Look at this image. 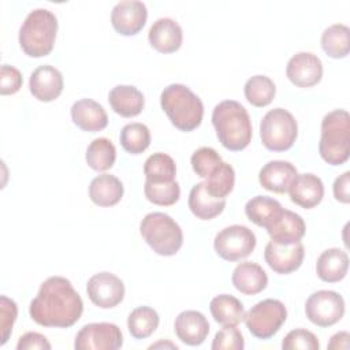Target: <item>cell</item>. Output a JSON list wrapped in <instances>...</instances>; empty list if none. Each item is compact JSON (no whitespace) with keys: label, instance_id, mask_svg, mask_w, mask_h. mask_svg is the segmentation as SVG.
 Here are the masks:
<instances>
[{"label":"cell","instance_id":"obj_32","mask_svg":"<svg viewBox=\"0 0 350 350\" xmlns=\"http://www.w3.org/2000/svg\"><path fill=\"white\" fill-rule=\"evenodd\" d=\"M349 27L343 23H334L321 34V48L332 59H343L349 55Z\"/></svg>","mask_w":350,"mask_h":350},{"label":"cell","instance_id":"obj_40","mask_svg":"<svg viewBox=\"0 0 350 350\" xmlns=\"http://www.w3.org/2000/svg\"><path fill=\"white\" fill-rule=\"evenodd\" d=\"M320 343L316 335L305 328L290 331L282 340L283 350H319Z\"/></svg>","mask_w":350,"mask_h":350},{"label":"cell","instance_id":"obj_7","mask_svg":"<svg viewBox=\"0 0 350 350\" xmlns=\"http://www.w3.org/2000/svg\"><path fill=\"white\" fill-rule=\"evenodd\" d=\"M298 137V124L291 112L284 108L269 109L260 122L262 145L272 152L288 150Z\"/></svg>","mask_w":350,"mask_h":350},{"label":"cell","instance_id":"obj_12","mask_svg":"<svg viewBox=\"0 0 350 350\" xmlns=\"http://www.w3.org/2000/svg\"><path fill=\"white\" fill-rule=\"evenodd\" d=\"M89 299L101 309H112L118 306L124 298V283L112 272L94 273L86 284Z\"/></svg>","mask_w":350,"mask_h":350},{"label":"cell","instance_id":"obj_35","mask_svg":"<svg viewBox=\"0 0 350 350\" xmlns=\"http://www.w3.org/2000/svg\"><path fill=\"white\" fill-rule=\"evenodd\" d=\"M119 141L122 148L130 154H141L150 145V130L146 124L133 122L123 126Z\"/></svg>","mask_w":350,"mask_h":350},{"label":"cell","instance_id":"obj_45","mask_svg":"<svg viewBox=\"0 0 350 350\" xmlns=\"http://www.w3.org/2000/svg\"><path fill=\"white\" fill-rule=\"evenodd\" d=\"M350 335L347 331H339L331 336L328 342V349H349Z\"/></svg>","mask_w":350,"mask_h":350},{"label":"cell","instance_id":"obj_5","mask_svg":"<svg viewBox=\"0 0 350 350\" xmlns=\"http://www.w3.org/2000/svg\"><path fill=\"white\" fill-rule=\"evenodd\" d=\"M319 153L329 165H342L350 156V115L346 109H334L321 120Z\"/></svg>","mask_w":350,"mask_h":350},{"label":"cell","instance_id":"obj_42","mask_svg":"<svg viewBox=\"0 0 350 350\" xmlns=\"http://www.w3.org/2000/svg\"><path fill=\"white\" fill-rule=\"evenodd\" d=\"M23 78L21 71L10 64H3L0 68V93L3 96L15 94L22 88Z\"/></svg>","mask_w":350,"mask_h":350},{"label":"cell","instance_id":"obj_36","mask_svg":"<svg viewBox=\"0 0 350 350\" xmlns=\"http://www.w3.org/2000/svg\"><path fill=\"white\" fill-rule=\"evenodd\" d=\"M235 171L231 164L221 161L205 179L208 193L216 198H226L234 189Z\"/></svg>","mask_w":350,"mask_h":350},{"label":"cell","instance_id":"obj_28","mask_svg":"<svg viewBox=\"0 0 350 350\" xmlns=\"http://www.w3.org/2000/svg\"><path fill=\"white\" fill-rule=\"evenodd\" d=\"M213 320L221 325H238L245 317L243 304L234 295L219 294L209 302Z\"/></svg>","mask_w":350,"mask_h":350},{"label":"cell","instance_id":"obj_16","mask_svg":"<svg viewBox=\"0 0 350 350\" xmlns=\"http://www.w3.org/2000/svg\"><path fill=\"white\" fill-rule=\"evenodd\" d=\"M64 88L63 74L51 64L37 67L29 78V89L34 98L42 103L56 100Z\"/></svg>","mask_w":350,"mask_h":350},{"label":"cell","instance_id":"obj_13","mask_svg":"<svg viewBox=\"0 0 350 350\" xmlns=\"http://www.w3.org/2000/svg\"><path fill=\"white\" fill-rule=\"evenodd\" d=\"M148 8L139 0H123L113 5L111 11V23L116 33L122 36H135L145 26Z\"/></svg>","mask_w":350,"mask_h":350},{"label":"cell","instance_id":"obj_15","mask_svg":"<svg viewBox=\"0 0 350 350\" xmlns=\"http://www.w3.org/2000/svg\"><path fill=\"white\" fill-rule=\"evenodd\" d=\"M286 75L298 88H312L323 78V63L312 52H298L287 62Z\"/></svg>","mask_w":350,"mask_h":350},{"label":"cell","instance_id":"obj_8","mask_svg":"<svg viewBox=\"0 0 350 350\" xmlns=\"http://www.w3.org/2000/svg\"><path fill=\"white\" fill-rule=\"evenodd\" d=\"M287 309L284 304L275 298H267L252 306L243 317L246 328L257 339L272 338L284 324Z\"/></svg>","mask_w":350,"mask_h":350},{"label":"cell","instance_id":"obj_39","mask_svg":"<svg viewBox=\"0 0 350 350\" xmlns=\"http://www.w3.org/2000/svg\"><path fill=\"white\" fill-rule=\"evenodd\" d=\"M245 347V340L242 332L237 325H223L212 340V350H242Z\"/></svg>","mask_w":350,"mask_h":350},{"label":"cell","instance_id":"obj_20","mask_svg":"<svg viewBox=\"0 0 350 350\" xmlns=\"http://www.w3.org/2000/svg\"><path fill=\"white\" fill-rule=\"evenodd\" d=\"M70 113L72 123L88 133L101 131L108 124V115L104 107L92 98H81L75 101L71 105Z\"/></svg>","mask_w":350,"mask_h":350},{"label":"cell","instance_id":"obj_23","mask_svg":"<svg viewBox=\"0 0 350 350\" xmlns=\"http://www.w3.org/2000/svg\"><path fill=\"white\" fill-rule=\"evenodd\" d=\"M231 282L239 293L256 295L268 286V275L257 262L243 261L234 268Z\"/></svg>","mask_w":350,"mask_h":350},{"label":"cell","instance_id":"obj_43","mask_svg":"<svg viewBox=\"0 0 350 350\" xmlns=\"http://www.w3.org/2000/svg\"><path fill=\"white\" fill-rule=\"evenodd\" d=\"M34 349L51 350L52 346L48 342L46 336H44L42 334H38L34 331L23 334L16 343V350H34Z\"/></svg>","mask_w":350,"mask_h":350},{"label":"cell","instance_id":"obj_25","mask_svg":"<svg viewBox=\"0 0 350 350\" xmlns=\"http://www.w3.org/2000/svg\"><path fill=\"white\" fill-rule=\"evenodd\" d=\"M189 209L201 220H212L219 216L226 208V198L211 196L205 187V182L196 183L189 193Z\"/></svg>","mask_w":350,"mask_h":350},{"label":"cell","instance_id":"obj_4","mask_svg":"<svg viewBox=\"0 0 350 350\" xmlns=\"http://www.w3.org/2000/svg\"><path fill=\"white\" fill-rule=\"evenodd\" d=\"M57 26V18L52 11L46 8L30 11L19 29L21 49L30 57L49 55L55 45Z\"/></svg>","mask_w":350,"mask_h":350},{"label":"cell","instance_id":"obj_21","mask_svg":"<svg viewBox=\"0 0 350 350\" xmlns=\"http://www.w3.org/2000/svg\"><path fill=\"white\" fill-rule=\"evenodd\" d=\"M297 174L295 165L290 161L272 160L260 170L258 182L268 191L284 194L288 191Z\"/></svg>","mask_w":350,"mask_h":350},{"label":"cell","instance_id":"obj_33","mask_svg":"<svg viewBox=\"0 0 350 350\" xmlns=\"http://www.w3.org/2000/svg\"><path fill=\"white\" fill-rule=\"evenodd\" d=\"M145 180L163 183L172 182L176 176V164L171 156L167 153H153L150 154L144 164Z\"/></svg>","mask_w":350,"mask_h":350},{"label":"cell","instance_id":"obj_18","mask_svg":"<svg viewBox=\"0 0 350 350\" xmlns=\"http://www.w3.org/2000/svg\"><path fill=\"white\" fill-rule=\"evenodd\" d=\"M174 329L180 342L189 346H200L209 334V323L198 310H183L176 316Z\"/></svg>","mask_w":350,"mask_h":350},{"label":"cell","instance_id":"obj_14","mask_svg":"<svg viewBox=\"0 0 350 350\" xmlns=\"http://www.w3.org/2000/svg\"><path fill=\"white\" fill-rule=\"evenodd\" d=\"M304 257L305 247L301 241L288 245L269 241L264 249L265 262L279 275H288L297 271L302 265Z\"/></svg>","mask_w":350,"mask_h":350},{"label":"cell","instance_id":"obj_46","mask_svg":"<svg viewBox=\"0 0 350 350\" xmlns=\"http://www.w3.org/2000/svg\"><path fill=\"white\" fill-rule=\"evenodd\" d=\"M157 347H170V349H178V346L175 343H171V342H157V343H153L149 346V349H157Z\"/></svg>","mask_w":350,"mask_h":350},{"label":"cell","instance_id":"obj_30","mask_svg":"<svg viewBox=\"0 0 350 350\" xmlns=\"http://www.w3.org/2000/svg\"><path fill=\"white\" fill-rule=\"evenodd\" d=\"M85 160L94 171H107L113 167L116 160V148L105 137L94 138L86 148Z\"/></svg>","mask_w":350,"mask_h":350},{"label":"cell","instance_id":"obj_26","mask_svg":"<svg viewBox=\"0 0 350 350\" xmlns=\"http://www.w3.org/2000/svg\"><path fill=\"white\" fill-rule=\"evenodd\" d=\"M349 269V256L339 247L324 250L316 262L317 276L327 283H336L345 279Z\"/></svg>","mask_w":350,"mask_h":350},{"label":"cell","instance_id":"obj_31","mask_svg":"<svg viewBox=\"0 0 350 350\" xmlns=\"http://www.w3.org/2000/svg\"><path fill=\"white\" fill-rule=\"evenodd\" d=\"M159 313L150 306H138L133 309L127 317V328L134 339L150 336L159 327Z\"/></svg>","mask_w":350,"mask_h":350},{"label":"cell","instance_id":"obj_22","mask_svg":"<svg viewBox=\"0 0 350 350\" xmlns=\"http://www.w3.org/2000/svg\"><path fill=\"white\" fill-rule=\"evenodd\" d=\"M265 230L271 237V241L288 245L299 242L304 238L306 226L304 219L298 213L283 209V212Z\"/></svg>","mask_w":350,"mask_h":350},{"label":"cell","instance_id":"obj_3","mask_svg":"<svg viewBox=\"0 0 350 350\" xmlns=\"http://www.w3.org/2000/svg\"><path fill=\"white\" fill-rule=\"evenodd\" d=\"M160 105L172 126L180 131H193L202 122L204 104L186 85L171 83L165 86L160 94Z\"/></svg>","mask_w":350,"mask_h":350},{"label":"cell","instance_id":"obj_44","mask_svg":"<svg viewBox=\"0 0 350 350\" xmlns=\"http://www.w3.org/2000/svg\"><path fill=\"white\" fill-rule=\"evenodd\" d=\"M349 187H350V171H345L334 182L332 190H334L335 200L342 204H349V201H350Z\"/></svg>","mask_w":350,"mask_h":350},{"label":"cell","instance_id":"obj_11","mask_svg":"<svg viewBox=\"0 0 350 350\" xmlns=\"http://www.w3.org/2000/svg\"><path fill=\"white\" fill-rule=\"evenodd\" d=\"M123 345L120 328L112 323L85 324L74 340L75 350H116Z\"/></svg>","mask_w":350,"mask_h":350},{"label":"cell","instance_id":"obj_37","mask_svg":"<svg viewBox=\"0 0 350 350\" xmlns=\"http://www.w3.org/2000/svg\"><path fill=\"white\" fill-rule=\"evenodd\" d=\"M144 193L148 201L160 206H170L178 202L180 197V187L176 180L154 183L145 180Z\"/></svg>","mask_w":350,"mask_h":350},{"label":"cell","instance_id":"obj_9","mask_svg":"<svg viewBox=\"0 0 350 350\" xmlns=\"http://www.w3.org/2000/svg\"><path fill=\"white\" fill-rule=\"evenodd\" d=\"M257 243L254 232L241 224H232L220 230L213 239V247L226 261H241L252 254Z\"/></svg>","mask_w":350,"mask_h":350},{"label":"cell","instance_id":"obj_27","mask_svg":"<svg viewBox=\"0 0 350 350\" xmlns=\"http://www.w3.org/2000/svg\"><path fill=\"white\" fill-rule=\"evenodd\" d=\"M124 193L120 179L111 174H101L92 179L89 185V197L98 206L116 205Z\"/></svg>","mask_w":350,"mask_h":350},{"label":"cell","instance_id":"obj_24","mask_svg":"<svg viewBox=\"0 0 350 350\" xmlns=\"http://www.w3.org/2000/svg\"><path fill=\"white\" fill-rule=\"evenodd\" d=\"M108 101L113 112L123 118H134L145 107L144 94L133 85H116L109 90Z\"/></svg>","mask_w":350,"mask_h":350},{"label":"cell","instance_id":"obj_2","mask_svg":"<svg viewBox=\"0 0 350 350\" xmlns=\"http://www.w3.org/2000/svg\"><path fill=\"white\" fill-rule=\"evenodd\" d=\"M212 124L219 142L231 152L243 150L252 141V120L246 108L235 100H223L212 111Z\"/></svg>","mask_w":350,"mask_h":350},{"label":"cell","instance_id":"obj_41","mask_svg":"<svg viewBox=\"0 0 350 350\" xmlns=\"http://www.w3.org/2000/svg\"><path fill=\"white\" fill-rule=\"evenodd\" d=\"M18 317V306L16 302L5 295L0 297V331H1V340L0 345H5L11 332L12 327Z\"/></svg>","mask_w":350,"mask_h":350},{"label":"cell","instance_id":"obj_19","mask_svg":"<svg viewBox=\"0 0 350 350\" xmlns=\"http://www.w3.org/2000/svg\"><path fill=\"white\" fill-rule=\"evenodd\" d=\"M288 193L294 204L305 209H312L317 206L324 197V183L314 174H297Z\"/></svg>","mask_w":350,"mask_h":350},{"label":"cell","instance_id":"obj_6","mask_svg":"<svg viewBox=\"0 0 350 350\" xmlns=\"http://www.w3.org/2000/svg\"><path fill=\"white\" fill-rule=\"evenodd\" d=\"M139 232L144 241L159 256H175L183 245L180 226L164 212L145 215L139 223Z\"/></svg>","mask_w":350,"mask_h":350},{"label":"cell","instance_id":"obj_1","mask_svg":"<svg viewBox=\"0 0 350 350\" xmlns=\"http://www.w3.org/2000/svg\"><path fill=\"white\" fill-rule=\"evenodd\" d=\"M82 312L81 295L63 276H51L44 280L29 306V314L34 323L55 328L74 325L81 319Z\"/></svg>","mask_w":350,"mask_h":350},{"label":"cell","instance_id":"obj_29","mask_svg":"<svg viewBox=\"0 0 350 350\" xmlns=\"http://www.w3.org/2000/svg\"><path fill=\"white\" fill-rule=\"evenodd\" d=\"M283 212L282 204L268 196H256L245 205V215L258 227L267 228Z\"/></svg>","mask_w":350,"mask_h":350},{"label":"cell","instance_id":"obj_38","mask_svg":"<svg viewBox=\"0 0 350 350\" xmlns=\"http://www.w3.org/2000/svg\"><path fill=\"white\" fill-rule=\"evenodd\" d=\"M221 161V156L211 146L198 148L193 152L190 159L193 171L202 179H206Z\"/></svg>","mask_w":350,"mask_h":350},{"label":"cell","instance_id":"obj_34","mask_svg":"<svg viewBox=\"0 0 350 350\" xmlns=\"http://www.w3.org/2000/svg\"><path fill=\"white\" fill-rule=\"evenodd\" d=\"M243 93L246 100L258 108L267 107L272 103L276 94V86L273 81L267 75H253L249 78L243 86Z\"/></svg>","mask_w":350,"mask_h":350},{"label":"cell","instance_id":"obj_17","mask_svg":"<svg viewBox=\"0 0 350 350\" xmlns=\"http://www.w3.org/2000/svg\"><path fill=\"white\" fill-rule=\"evenodd\" d=\"M148 40L156 51L161 53H174L182 46L183 31L175 19L159 18L152 23Z\"/></svg>","mask_w":350,"mask_h":350},{"label":"cell","instance_id":"obj_10","mask_svg":"<svg viewBox=\"0 0 350 350\" xmlns=\"http://www.w3.org/2000/svg\"><path fill=\"white\" fill-rule=\"evenodd\" d=\"M305 314L317 327H331L345 314L343 297L332 290H319L305 302Z\"/></svg>","mask_w":350,"mask_h":350}]
</instances>
